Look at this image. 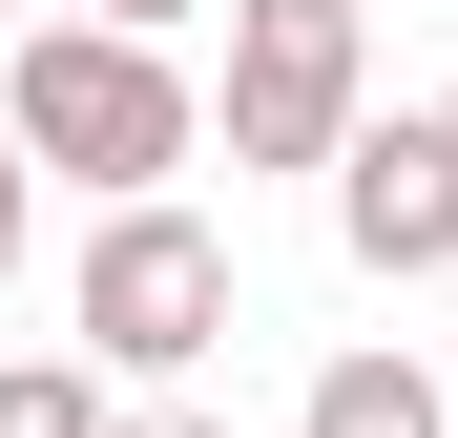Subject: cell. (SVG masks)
<instances>
[{"label": "cell", "mask_w": 458, "mask_h": 438, "mask_svg": "<svg viewBox=\"0 0 458 438\" xmlns=\"http://www.w3.org/2000/svg\"><path fill=\"white\" fill-rule=\"evenodd\" d=\"M0 146H21V188L63 167V188H105V209H146L208 146V105H188V63L167 42H105V21H42L21 63H0Z\"/></svg>", "instance_id": "1"}, {"label": "cell", "mask_w": 458, "mask_h": 438, "mask_svg": "<svg viewBox=\"0 0 458 438\" xmlns=\"http://www.w3.org/2000/svg\"><path fill=\"white\" fill-rule=\"evenodd\" d=\"M63 334H84L105 376H188V355L229 334V230H188L167 188L105 209V230H84V292H63Z\"/></svg>", "instance_id": "2"}, {"label": "cell", "mask_w": 458, "mask_h": 438, "mask_svg": "<svg viewBox=\"0 0 458 438\" xmlns=\"http://www.w3.org/2000/svg\"><path fill=\"white\" fill-rule=\"evenodd\" d=\"M354 105H375L354 0H229V167H334Z\"/></svg>", "instance_id": "3"}, {"label": "cell", "mask_w": 458, "mask_h": 438, "mask_svg": "<svg viewBox=\"0 0 458 438\" xmlns=\"http://www.w3.org/2000/svg\"><path fill=\"white\" fill-rule=\"evenodd\" d=\"M334 230H354V271H396V292L458 271V146H437V105H417V125L354 105V125H334Z\"/></svg>", "instance_id": "4"}, {"label": "cell", "mask_w": 458, "mask_h": 438, "mask_svg": "<svg viewBox=\"0 0 458 438\" xmlns=\"http://www.w3.org/2000/svg\"><path fill=\"white\" fill-rule=\"evenodd\" d=\"M292 438H458V397L417 376V355H334V376H313V417H292Z\"/></svg>", "instance_id": "5"}, {"label": "cell", "mask_w": 458, "mask_h": 438, "mask_svg": "<svg viewBox=\"0 0 458 438\" xmlns=\"http://www.w3.org/2000/svg\"><path fill=\"white\" fill-rule=\"evenodd\" d=\"M0 438H105V376L84 355H0Z\"/></svg>", "instance_id": "6"}, {"label": "cell", "mask_w": 458, "mask_h": 438, "mask_svg": "<svg viewBox=\"0 0 458 438\" xmlns=\"http://www.w3.org/2000/svg\"><path fill=\"white\" fill-rule=\"evenodd\" d=\"M84 21H105V42H167V21H188V0H84Z\"/></svg>", "instance_id": "7"}, {"label": "cell", "mask_w": 458, "mask_h": 438, "mask_svg": "<svg viewBox=\"0 0 458 438\" xmlns=\"http://www.w3.org/2000/svg\"><path fill=\"white\" fill-rule=\"evenodd\" d=\"M105 438H229V417H188V397H167V417H105Z\"/></svg>", "instance_id": "8"}, {"label": "cell", "mask_w": 458, "mask_h": 438, "mask_svg": "<svg viewBox=\"0 0 458 438\" xmlns=\"http://www.w3.org/2000/svg\"><path fill=\"white\" fill-rule=\"evenodd\" d=\"M0 271H21V146H0Z\"/></svg>", "instance_id": "9"}, {"label": "cell", "mask_w": 458, "mask_h": 438, "mask_svg": "<svg viewBox=\"0 0 458 438\" xmlns=\"http://www.w3.org/2000/svg\"><path fill=\"white\" fill-rule=\"evenodd\" d=\"M437 146H458V105H437Z\"/></svg>", "instance_id": "10"}]
</instances>
